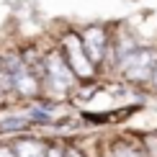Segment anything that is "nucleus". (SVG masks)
<instances>
[{
    "label": "nucleus",
    "instance_id": "20e7f679",
    "mask_svg": "<svg viewBox=\"0 0 157 157\" xmlns=\"http://www.w3.org/2000/svg\"><path fill=\"white\" fill-rule=\"evenodd\" d=\"M59 52L64 54V59H67L70 70L75 72L77 80H93L95 77V64L88 59V54H85V47H82V39L80 34H75V31H67V34L62 36V44H59Z\"/></svg>",
    "mask_w": 157,
    "mask_h": 157
},
{
    "label": "nucleus",
    "instance_id": "9b49d317",
    "mask_svg": "<svg viewBox=\"0 0 157 157\" xmlns=\"http://www.w3.org/2000/svg\"><path fill=\"white\" fill-rule=\"evenodd\" d=\"M0 157H16L13 144H0Z\"/></svg>",
    "mask_w": 157,
    "mask_h": 157
},
{
    "label": "nucleus",
    "instance_id": "9d476101",
    "mask_svg": "<svg viewBox=\"0 0 157 157\" xmlns=\"http://www.w3.org/2000/svg\"><path fill=\"white\" fill-rule=\"evenodd\" d=\"M47 157H64V144H49Z\"/></svg>",
    "mask_w": 157,
    "mask_h": 157
},
{
    "label": "nucleus",
    "instance_id": "ddd939ff",
    "mask_svg": "<svg viewBox=\"0 0 157 157\" xmlns=\"http://www.w3.org/2000/svg\"><path fill=\"white\" fill-rule=\"evenodd\" d=\"M101 157H106V155H101Z\"/></svg>",
    "mask_w": 157,
    "mask_h": 157
},
{
    "label": "nucleus",
    "instance_id": "423d86ee",
    "mask_svg": "<svg viewBox=\"0 0 157 157\" xmlns=\"http://www.w3.org/2000/svg\"><path fill=\"white\" fill-rule=\"evenodd\" d=\"M47 142L36 139V136H21L13 142V152L16 157H47Z\"/></svg>",
    "mask_w": 157,
    "mask_h": 157
},
{
    "label": "nucleus",
    "instance_id": "f257e3e1",
    "mask_svg": "<svg viewBox=\"0 0 157 157\" xmlns=\"http://www.w3.org/2000/svg\"><path fill=\"white\" fill-rule=\"evenodd\" d=\"M121 80L126 85H152L155 70H157V47L155 44H139L136 49H132L129 54H124L116 62Z\"/></svg>",
    "mask_w": 157,
    "mask_h": 157
},
{
    "label": "nucleus",
    "instance_id": "1a4fd4ad",
    "mask_svg": "<svg viewBox=\"0 0 157 157\" xmlns=\"http://www.w3.org/2000/svg\"><path fill=\"white\" fill-rule=\"evenodd\" d=\"M64 157H88V155H85L77 144H67V142H64Z\"/></svg>",
    "mask_w": 157,
    "mask_h": 157
},
{
    "label": "nucleus",
    "instance_id": "39448f33",
    "mask_svg": "<svg viewBox=\"0 0 157 157\" xmlns=\"http://www.w3.org/2000/svg\"><path fill=\"white\" fill-rule=\"evenodd\" d=\"M106 157H152L147 147H142L134 139H113L106 144Z\"/></svg>",
    "mask_w": 157,
    "mask_h": 157
},
{
    "label": "nucleus",
    "instance_id": "6e6552de",
    "mask_svg": "<svg viewBox=\"0 0 157 157\" xmlns=\"http://www.w3.org/2000/svg\"><path fill=\"white\" fill-rule=\"evenodd\" d=\"M8 90H13L10 88V77H8V72H5L3 57H0V93H8Z\"/></svg>",
    "mask_w": 157,
    "mask_h": 157
},
{
    "label": "nucleus",
    "instance_id": "f03ea898",
    "mask_svg": "<svg viewBox=\"0 0 157 157\" xmlns=\"http://www.w3.org/2000/svg\"><path fill=\"white\" fill-rule=\"evenodd\" d=\"M80 82L75 72L70 70L67 59L59 49H52L44 54V72H41V88L49 90L52 95H67L70 90H75V85Z\"/></svg>",
    "mask_w": 157,
    "mask_h": 157
},
{
    "label": "nucleus",
    "instance_id": "0eeeda50",
    "mask_svg": "<svg viewBox=\"0 0 157 157\" xmlns=\"http://www.w3.org/2000/svg\"><path fill=\"white\" fill-rule=\"evenodd\" d=\"M31 124L29 116H10V119H5L3 124H0V132H21V129H26Z\"/></svg>",
    "mask_w": 157,
    "mask_h": 157
},
{
    "label": "nucleus",
    "instance_id": "f8f14e48",
    "mask_svg": "<svg viewBox=\"0 0 157 157\" xmlns=\"http://www.w3.org/2000/svg\"><path fill=\"white\" fill-rule=\"evenodd\" d=\"M152 88L157 90V70H155V77H152Z\"/></svg>",
    "mask_w": 157,
    "mask_h": 157
},
{
    "label": "nucleus",
    "instance_id": "7ed1b4c3",
    "mask_svg": "<svg viewBox=\"0 0 157 157\" xmlns=\"http://www.w3.org/2000/svg\"><path fill=\"white\" fill-rule=\"evenodd\" d=\"M80 39H82V47H85L88 59L95 64V70H101L103 64L111 59V29L106 23H101V21L88 23L80 31Z\"/></svg>",
    "mask_w": 157,
    "mask_h": 157
}]
</instances>
